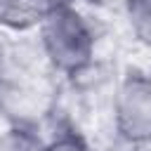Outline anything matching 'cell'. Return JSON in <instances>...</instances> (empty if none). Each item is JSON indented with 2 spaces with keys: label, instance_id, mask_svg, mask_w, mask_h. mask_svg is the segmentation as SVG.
Returning a JSON list of instances; mask_svg holds the SVG:
<instances>
[{
  "label": "cell",
  "instance_id": "obj_7",
  "mask_svg": "<svg viewBox=\"0 0 151 151\" xmlns=\"http://www.w3.org/2000/svg\"><path fill=\"white\" fill-rule=\"evenodd\" d=\"M127 151H142V149H127Z\"/></svg>",
  "mask_w": 151,
  "mask_h": 151
},
{
  "label": "cell",
  "instance_id": "obj_4",
  "mask_svg": "<svg viewBox=\"0 0 151 151\" xmlns=\"http://www.w3.org/2000/svg\"><path fill=\"white\" fill-rule=\"evenodd\" d=\"M123 14L134 42L151 50V0H123Z\"/></svg>",
  "mask_w": 151,
  "mask_h": 151
},
{
  "label": "cell",
  "instance_id": "obj_6",
  "mask_svg": "<svg viewBox=\"0 0 151 151\" xmlns=\"http://www.w3.org/2000/svg\"><path fill=\"white\" fill-rule=\"evenodd\" d=\"M45 137L35 125H7L0 132V151H42Z\"/></svg>",
  "mask_w": 151,
  "mask_h": 151
},
{
  "label": "cell",
  "instance_id": "obj_3",
  "mask_svg": "<svg viewBox=\"0 0 151 151\" xmlns=\"http://www.w3.org/2000/svg\"><path fill=\"white\" fill-rule=\"evenodd\" d=\"M47 0H0V31L9 35L33 33Z\"/></svg>",
  "mask_w": 151,
  "mask_h": 151
},
{
  "label": "cell",
  "instance_id": "obj_5",
  "mask_svg": "<svg viewBox=\"0 0 151 151\" xmlns=\"http://www.w3.org/2000/svg\"><path fill=\"white\" fill-rule=\"evenodd\" d=\"M42 151H94L90 137L76 125V123H59L50 137H45Z\"/></svg>",
  "mask_w": 151,
  "mask_h": 151
},
{
  "label": "cell",
  "instance_id": "obj_1",
  "mask_svg": "<svg viewBox=\"0 0 151 151\" xmlns=\"http://www.w3.org/2000/svg\"><path fill=\"white\" fill-rule=\"evenodd\" d=\"M33 35L45 68L54 76L78 80L97 64V28L73 0H47Z\"/></svg>",
  "mask_w": 151,
  "mask_h": 151
},
{
  "label": "cell",
  "instance_id": "obj_2",
  "mask_svg": "<svg viewBox=\"0 0 151 151\" xmlns=\"http://www.w3.org/2000/svg\"><path fill=\"white\" fill-rule=\"evenodd\" d=\"M111 127L127 149L151 146V71L125 66L111 94Z\"/></svg>",
  "mask_w": 151,
  "mask_h": 151
}]
</instances>
